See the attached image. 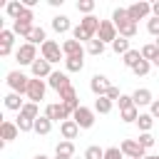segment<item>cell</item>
Listing matches in <instances>:
<instances>
[{
    "label": "cell",
    "instance_id": "cell-14",
    "mask_svg": "<svg viewBox=\"0 0 159 159\" xmlns=\"http://www.w3.org/2000/svg\"><path fill=\"white\" fill-rule=\"evenodd\" d=\"M12 42H15V32L12 30H0V57H7L12 52Z\"/></svg>",
    "mask_w": 159,
    "mask_h": 159
},
{
    "label": "cell",
    "instance_id": "cell-35",
    "mask_svg": "<svg viewBox=\"0 0 159 159\" xmlns=\"http://www.w3.org/2000/svg\"><path fill=\"white\" fill-rule=\"evenodd\" d=\"M20 114L27 117V119H37V117H40V107H37L35 102H25V107H22Z\"/></svg>",
    "mask_w": 159,
    "mask_h": 159
},
{
    "label": "cell",
    "instance_id": "cell-19",
    "mask_svg": "<svg viewBox=\"0 0 159 159\" xmlns=\"http://www.w3.org/2000/svg\"><path fill=\"white\" fill-rule=\"evenodd\" d=\"M50 25H52V30H55V32H60V35L72 30V22H70V17H67V15H55Z\"/></svg>",
    "mask_w": 159,
    "mask_h": 159
},
{
    "label": "cell",
    "instance_id": "cell-43",
    "mask_svg": "<svg viewBox=\"0 0 159 159\" xmlns=\"http://www.w3.org/2000/svg\"><path fill=\"white\" fill-rule=\"evenodd\" d=\"M104 159H127V157L122 154L119 147H107V149H104Z\"/></svg>",
    "mask_w": 159,
    "mask_h": 159
},
{
    "label": "cell",
    "instance_id": "cell-31",
    "mask_svg": "<svg viewBox=\"0 0 159 159\" xmlns=\"http://www.w3.org/2000/svg\"><path fill=\"white\" fill-rule=\"evenodd\" d=\"M139 114H142V112H139V107H129V109H122V112H119V119H122V122H127V124H132V122H137V119H139Z\"/></svg>",
    "mask_w": 159,
    "mask_h": 159
},
{
    "label": "cell",
    "instance_id": "cell-6",
    "mask_svg": "<svg viewBox=\"0 0 159 159\" xmlns=\"http://www.w3.org/2000/svg\"><path fill=\"white\" fill-rule=\"evenodd\" d=\"M127 12H129V20H132V22H139V20H147V17L152 15V5L144 2V0H139V2H132V5L127 7Z\"/></svg>",
    "mask_w": 159,
    "mask_h": 159
},
{
    "label": "cell",
    "instance_id": "cell-8",
    "mask_svg": "<svg viewBox=\"0 0 159 159\" xmlns=\"http://www.w3.org/2000/svg\"><path fill=\"white\" fill-rule=\"evenodd\" d=\"M72 119L77 122V127L80 129H89L92 124H94V109H89V107H80V109H75V114H72Z\"/></svg>",
    "mask_w": 159,
    "mask_h": 159
},
{
    "label": "cell",
    "instance_id": "cell-54",
    "mask_svg": "<svg viewBox=\"0 0 159 159\" xmlns=\"http://www.w3.org/2000/svg\"><path fill=\"white\" fill-rule=\"evenodd\" d=\"M154 45H157V47H159V37H157V40H154Z\"/></svg>",
    "mask_w": 159,
    "mask_h": 159
},
{
    "label": "cell",
    "instance_id": "cell-37",
    "mask_svg": "<svg viewBox=\"0 0 159 159\" xmlns=\"http://www.w3.org/2000/svg\"><path fill=\"white\" fill-rule=\"evenodd\" d=\"M17 129L20 132H35V119H27V117H22V114H17Z\"/></svg>",
    "mask_w": 159,
    "mask_h": 159
},
{
    "label": "cell",
    "instance_id": "cell-38",
    "mask_svg": "<svg viewBox=\"0 0 159 159\" xmlns=\"http://www.w3.org/2000/svg\"><path fill=\"white\" fill-rule=\"evenodd\" d=\"M137 127H139L142 132H152V127H154V117H152V114H139Z\"/></svg>",
    "mask_w": 159,
    "mask_h": 159
},
{
    "label": "cell",
    "instance_id": "cell-49",
    "mask_svg": "<svg viewBox=\"0 0 159 159\" xmlns=\"http://www.w3.org/2000/svg\"><path fill=\"white\" fill-rule=\"evenodd\" d=\"M149 114H152L154 119H159V99H154V102L149 104Z\"/></svg>",
    "mask_w": 159,
    "mask_h": 159
},
{
    "label": "cell",
    "instance_id": "cell-48",
    "mask_svg": "<svg viewBox=\"0 0 159 159\" xmlns=\"http://www.w3.org/2000/svg\"><path fill=\"white\" fill-rule=\"evenodd\" d=\"M119 97H122V92H119V87H114V84H112V87H109V92H107V99H112V102H117Z\"/></svg>",
    "mask_w": 159,
    "mask_h": 159
},
{
    "label": "cell",
    "instance_id": "cell-27",
    "mask_svg": "<svg viewBox=\"0 0 159 159\" xmlns=\"http://www.w3.org/2000/svg\"><path fill=\"white\" fill-rule=\"evenodd\" d=\"M5 107H7V109H15V112L20 114V112H22V107H25V102L20 99V94H17V92H10V94L5 97Z\"/></svg>",
    "mask_w": 159,
    "mask_h": 159
},
{
    "label": "cell",
    "instance_id": "cell-50",
    "mask_svg": "<svg viewBox=\"0 0 159 159\" xmlns=\"http://www.w3.org/2000/svg\"><path fill=\"white\" fill-rule=\"evenodd\" d=\"M152 17H159V0L152 2Z\"/></svg>",
    "mask_w": 159,
    "mask_h": 159
},
{
    "label": "cell",
    "instance_id": "cell-20",
    "mask_svg": "<svg viewBox=\"0 0 159 159\" xmlns=\"http://www.w3.org/2000/svg\"><path fill=\"white\" fill-rule=\"evenodd\" d=\"M99 22H102V20H99V17H94V15H87V17H82V20H80V25H82V27H84V30H87L92 37H97Z\"/></svg>",
    "mask_w": 159,
    "mask_h": 159
},
{
    "label": "cell",
    "instance_id": "cell-28",
    "mask_svg": "<svg viewBox=\"0 0 159 159\" xmlns=\"http://www.w3.org/2000/svg\"><path fill=\"white\" fill-rule=\"evenodd\" d=\"M50 129H52V122H50L45 114H40V117L35 119V132H37L40 137H45V134H50Z\"/></svg>",
    "mask_w": 159,
    "mask_h": 159
},
{
    "label": "cell",
    "instance_id": "cell-10",
    "mask_svg": "<svg viewBox=\"0 0 159 159\" xmlns=\"http://www.w3.org/2000/svg\"><path fill=\"white\" fill-rule=\"evenodd\" d=\"M60 102H62L72 114H75V109H80V107H82V104H80V97H77V89H75L72 84H70L67 89H62V92H60Z\"/></svg>",
    "mask_w": 159,
    "mask_h": 159
},
{
    "label": "cell",
    "instance_id": "cell-26",
    "mask_svg": "<svg viewBox=\"0 0 159 159\" xmlns=\"http://www.w3.org/2000/svg\"><path fill=\"white\" fill-rule=\"evenodd\" d=\"M82 67H84V55H80V57H65V70L67 72H82Z\"/></svg>",
    "mask_w": 159,
    "mask_h": 159
},
{
    "label": "cell",
    "instance_id": "cell-33",
    "mask_svg": "<svg viewBox=\"0 0 159 159\" xmlns=\"http://www.w3.org/2000/svg\"><path fill=\"white\" fill-rule=\"evenodd\" d=\"M142 57H144L147 62H154V60L159 57V47H157L154 42H149V45H144V47H142Z\"/></svg>",
    "mask_w": 159,
    "mask_h": 159
},
{
    "label": "cell",
    "instance_id": "cell-17",
    "mask_svg": "<svg viewBox=\"0 0 159 159\" xmlns=\"http://www.w3.org/2000/svg\"><path fill=\"white\" fill-rule=\"evenodd\" d=\"M0 134H2V142L7 144V142H12V139H17V134H20V129H17V124H15V122H10V119H5V122L0 124Z\"/></svg>",
    "mask_w": 159,
    "mask_h": 159
},
{
    "label": "cell",
    "instance_id": "cell-7",
    "mask_svg": "<svg viewBox=\"0 0 159 159\" xmlns=\"http://www.w3.org/2000/svg\"><path fill=\"white\" fill-rule=\"evenodd\" d=\"M45 92H47V82L32 77V80H30V87H27V99L35 102V104H40V102L45 99Z\"/></svg>",
    "mask_w": 159,
    "mask_h": 159
},
{
    "label": "cell",
    "instance_id": "cell-53",
    "mask_svg": "<svg viewBox=\"0 0 159 159\" xmlns=\"http://www.w3.org/2000/svg\"><path fill=\"white\" fill-rule=\"evenodd\" d=\"M152 65H157V67H159V57H157V60H154V62H152Z\"/></svg>",
    "mask_w": 159,
    "mask_h": 159
},
{
    "label": "cell",
    "instance_id": "cell-21",
    "mask_svg": "<svg viewBox=\"0 0 159 159\" xmlns=\"http://www.w3.org/2000/svg\"><path fill=\"white\" fill-rule=\"evenodd\" d=\"M117 32H119V37H127V40H132V37L137 35V22H132V20H124V22H119V25H117Z\"/></svg>",
    "mask_w": 159,
    "mask_h": 159
},
{
    "label": "cell",
    "instance_id": "cell-44",
    "mask_svg": "<svg viewBox=\"0 0 159 159\" xmlns=\"http://www.w3.org/2000/svg\"><path fill=\"white\" fill-rule=\"evenodd\" d=\"M149 67H152V62H147V60H142V62H139V65H137V67H134L132 72H134L137 77H144V75H149Z\"/></svg>",
    "mask_w": 159,
    "mask_h": 159
},
{
    "label": "cell",
    "instance_id": "cell-16",
    "mask_svg": "<svg viewBox=\"0 0 159 159\" xmlns=\"http://www.w3.org/2000/svg\"><path fill=\"white\" fill-rule=\"evenodd\" d=\"M132 99H134V107H144V104H152V102H154L152 89H147V87L134 89V92H132Z\"/></svg>",
    "mask_w": 159,
    "mask_h": 159
},
{
    "label": "cell",
    "instance_id": "cell-11",
    "mask_svg": "<svg viewBox=\"0 0 159 159\" xmlns=\"http://www.w3.org/2000/svg\"><path fill=\"white\" fill-rule=\"evenodd\" d=\"M109 80L104 77V75H94L92 80H89V89H92V94L94 97H107V92H109Z\"/></svg>",
    "mask_w": 159,
    "mask_h": 159
},
{
    "label": "cell",
    "instance_id": "cell-15",
    "mask_svg": "<svg viewBox=\"0 0 159 159\" xmlns=\"http://www.w3.org/2000/svg\"><path fill=\"white\" fill-rule=\"evenodd\" d=\"M62 52H65V57H80V55H84V47H82V42H77L72 37V40L62 42Z\"/></svg>",
    "mask_w": 159,
    "mask_h": 159
},
{
    "label": "cell",
    "instance_id": "cell-45",
    "mask_svg": "<svg viewBox=\"0 0 159 159\" xmlns=\"http://www.w3.org/2000/svg\"><path fill=\"white\" fill-rule=\"evenodd\" d=\"M117 104H119V112H122V109H129V107H134V99H132V94H122V97L117 99Z\"/></svg>",
    "mask_w": 159,
    "mask_h": 159
},
{
    "label": "cell",
    "instance_id": "cell-42",
    "mask_svg": "<svg viewBox=\"0 0 159 159\" xmlns=\"http://www.w3.org/2000/svg\"><path fill=\"white\" fill-rule=\"evenodd\" d=\"M137 142H139L144 149H149V147H154V142H157V139H154V134H152V132H142Z\"/></svg>",
    "mask_w": 159,
    "mask_h": 159
},
{
    "label": "cell",
    "instance_id": "cell-5",
    "mask_svg": "<svg viewBox=\"0 0 159 159\" xmlns=\"http://www.w3.org/2000/svg\"><path fill=\"white\" fill-rule=\"evenodd\" d=\"M15 60H17L20 65L32 67V62L37 60V47H35V45H30V42H22V45L15 50Z\"/></svg>",
    "mask_w": 159,
    "mask_h": 159
},
{
    "label": "cell",
    "instance_id": "cell-30",
    "mask_svg": "<svg viewBox=\"0 0 159 159\" xmlns=\"http://www.w3.org/2000/svg\"><path fill=\"white\" fill-rule=\"evenodd\" d=\"M112 99H107V97H97L94 99V112H99V114H109L112 112Z\"/></svg>",
    "mask_w": 159,
    "mask_h": 159
},
{
    "label": "cell",
    "instance_id": "cell-46",
    "mask_svg": "<svg viewBox=\"0 0 159 159\" xmlns=\"http://www.w3.org/2000/svg\"><path fill=\"white\" fill-rule=\"evenodd\" d=\"M147 30H149V35L159 37V17H149L147 20Z\"/></svg>",
    "mask_w": 159,
    "mask_h": 159
},
{
    "label": "cell",
    "instance_id": "cell-29",
    "mask_svg": "<svg viewBox=\"0 0 159 159\" xmlns=\"http://www.w3.org/2000/svg\"><path fill=\"white\" fill-rule=\"evenodd\" d=\"M32 27H35V25H27V22H20V20H15V22H12V32H15V35H20V37H25V40L30 37Z\"/></svg>",
    "mask_w": 159,
    "mask_h": 159
},
{
    "label": "cell",
    "instance_id": "cell-25",
    "mask_svg": "<svg viewBox=\"0 0 159 159\" xmlns=\"http://www.w3.org/2000/svg\"><path fill=\"white\" fill-rule=\"evenodd\" d=\"M142 60H144V57H142V50H129V52L124 55V60H122V62H124V67L134 70V67H137Z\"/></svg>",
    "mask_w": 159,
    "mask_h": 159
},
{
    "label": "cell",
    "instance_id": "cell-23",
    "mask_svg": "<svg viewBox=\"0 0 159 159\" xmlns=\"http://www.w3.org/2000/svg\"><path fill=\"white\" fill-rule=\"evenodd\" d=\"M72 154H75V142H67V139L57 142V147H55V157H67V159H72Z\"/></svg>",
    "mask_w": 159,
    "mask_h": 159
},
{
    "label": "cell",
    "instance_id": "cell-36",
    "mask_svg": "<svg viewBox=\"0 0 159 159\" xmlns=\"http://www.w3.org/2000/svg\"><path fill=\"white\" fill-rule=\"evenodd\" d=\"M87 52H89V55H94V57H99V55L104 52V42H102L99 37H94L92 42H87Z\"/></svg>",
    "mask_w": 159,
    "mask_h": 159
},
{
    "label": "cell",
    "instance_id": "cell-12",
    "mask_svg": "<svg viewBox=\"0 0 159 159\" xmlns=\"http://www.w3.org/2000/svg\"><path fill=\"white\" fill-rule=\"evenodd\" d=\"M30 72H32V77L35 80H42V77H50L55 70H52V65L45 60V57H37L35 62H32V67H30Z\"/></svg>",
    "mask_w": 159,
    "mask_h": 159
},
{
    "label": "cell",
    "instance_id": "cell-52",
    "mask_svg": "<svg viewBox=\"0 0 159 159\" xmlns=\"http://www.w3.org/2000/svg\"><path fill=\"white\" fill-rule=\"evenodd\" d=\"M32 159H50V157H45V154H35Z\"/></svg>",
    "mask_w": 159,
    "mask_h": 159
},
{
    "label": "cell",
    "instance_id": "cell-24",
    "mask_svg": "<svg viewBox=\"0 0 159 159\" xmlns=\"http://www.w3.org/2000/svg\"><path fill=\"white\" fill-rule=\"evenodd\" d=\"M22 10H25V5H22V0H10V2L5 5V12H7L10 17H12V22H15V20H17L20 15H22Z\"/></svg>",
    "mask_w": 159,
    "mask_h": 159
},
{
    "label": "cell",
    "instance_id": "cell-34",
    "mask_svg": "<svg viewBox=\"0 0 159 159\" xmlns=\"http://www.w3.org/2000/svg\"><path fill=\"white\" fill-rule=\"evenodd\" d=\"M72 37H75L77 42H92V40H94V37H92V35H89V32H87V30H84L82 25L72 27Z\"/></svg>",
    "mask_w": 159,
    "mask_h": 159
},
{
    "label": "cell",
    "instance_id": "cell-39",
    "mask_svg": "<svg viewBox=\"0 0 159 159\" xmlns=\"http://www.w3.org/2000/svg\"><path fill=\"white\" fill-rule=\"evenodd\" d=\"M84 159H104V149L97 147V144H92V147L84 149Z\"/></svg>",
    "mask_w": 159,
    "mask_h": 159
},
{
    "label": "cell",
    "instance_id": "cell-13",
    "mask_svg": "<svg viewBox=\"0 0 159 159\" xmlns=\"http://www.w3.org/2000/svg\"><path fill=\"white\" fill-rule=\"evenodd\" d=\"M47 84L60 94L62 89H67V87H70V77H67V72H52V75L47 77Z\"/></svg>",
    "mask_w": 159,
    "mask_h": 159
},
{
    "label": "cell",
    "instance_id": "cell-2",
    "mask_svg": "<svg viewBox=\"0 0 159 159\" xmlns=\"http://www.w3.org/2000/svg\"><path fill=\"white\" fill-rule=\"evenodd\" d=\"M45 117L50 119V122H67V119H72V112L62 104V102H52V104H47L45 107Z\"/></svg>",
    "mask_w": 159,
    "mask_h": 159
},
{
    "label": "cell",
    "instance_id": "cell-18",
    "mask_svg": "<svg viewBox=\"0 0 159 159\" xmlns=\"http://www.w3.org/2000/svg\"><path fill=\"white\" fill-rule=\"evenodd\" d=\"M60 134H62V139H67V142L77 139V134H80V127H77V122H75V119H67V122H62V124H60Z\"/></svg>",
    "mask_w": 159,
    "mask_h": 159
},
{
    "label": "cell",
    "instance_id": "cell-1",
    "mask_svg": "<svg viewBox=\"0 0 159 159\" xmlns=\"http://www.w3.org/2000/svg\"><path fill=\"white\" fill-rule=\"evenodd\" d=\"M7 87L12 89V92H17V94H27V87H30V77L25 75V72H20V70H12V72H7Z\"/></svg>",
    "mask_w": 159,
    "mask_h": 159
},
{
    "label": "cell",
    "instance_id": "cell-47",
    "mask_svg": "<svg viewBox=\"0 0 159 159\" xmlns=\"http://www.w3.org/2000/svg\"><path fill=\"white\" fill-rule=\"evenodd\" d=\"M17 20H20V22H27V25H32V20H35V12H32L30 7H25V10H22V15H20Z\"/></svg>",
    "mask_w": 159,
    "mask_h": 159
},
{
    "label": "cell",
    "instance_id": "cell-22",
    "mask_svg": "<svg viewBox=\"0 0 159 159\" xmlns=\"http://www.w3.org/2000/svg\"><path fill=\"white\" fill-rule=\"evenodd\" d=\"M27 42H30V45H35V47H37V45L42 47V45L47 42V32H45L40 25H35V27H32V32H30V37H27Z\"/></svg>",
    "mask_w": 159,
    "mask_h": 159
},
{
    "label": "cell",
    "instance_id": "cell-32",
    "mask_svg": "<svg viewBox=\"0 0 159 159\" xmlns=\"http://www.w3.org/2000/svg\"><path fill=\"white\" fill-rule=\"evenodd\" d=\"M112 50H114L117 55H122V57H124L132 47H129V40H127V37H117V40L112 42Z\"/></svg>",
    "mask_w": 159,
    "mask_h": 159
},
{
    "label": "cell",
    "instance_id": "cell-4",
    "mask_svg": "<svg viewBox=\"0 0 159 159\" xmlns=\"http://www.w3.org/2000/svg\"><path fill=\"white\" fill-rule=\"evenodd\" d=\"M40 52H42V57L50 62V65H55V62H60V60H65V52H62V45H57L55 40H47L42 47H40Z\"/></svg>",
    "mask_w": 159,
    "mask_h": 159
},
{
    "label": "cell",
    "instance_id": "cell-41",
    "mask_svg": "<svg viewBox=\"0 0 159 159\" xmlns=\"http://www.w3.org/2000/svg\"><path fill=\"white\" fill-rule=\"evenodd\" d=\"M77 10L87 17V15H92V10H94V0H77Z\"/></svg>",
    "mask_w": 159,
    "mask_h": 159
},
{
    "label": "cell",
    "instance_id": "cell-55",
    "mask_svg": "<svg viewBox=\"0 0 159 159\" xmlns=\"http://www.w3.org/2000/svg\"><path fill=\"white\" fill-rule=\"evenodd\" d=\"M55 159H67V157H55Z\"/></svg>",
    "mask_w": 159,
    "mask_h": 159
},
{
    "label": "cell",
    "instance_id": "cell-3",
    "mask_svg": "<svg viewBox=\"0 0 159 159\" xmlns=\"http://www.w3.org/2000/svg\"><path fill=\"white\" fill-rule=\"evenodd\" d=\"M119 149H122V154H124L127 159H144V157H147V149H144L137 139H122Z\"/></svg>",
    "mask_w": 159,
    "mask_h": 159
},
{
    "label": "cell",
    "instance_id": "cell-40",
    "mask_svg": "<svg viewBox=\"0 0 159 159\" xmlns=\"http://www.w3.org/2000/svg\"><path fill=\"white\" fill-rule=\"evenodd\" d=\"M124 20H129L127 7H114V12H112V22H114V27H117L119 22H124Z\"/></svg>",
    "mask_w": 159,
    "mask_h": 159
},
{
    "label": "cell",
    "instance_id": "cell-51",
    "mask_svg": "<svg viewBox=\"0 0 159 159\" xmlns=\"http://www.w3.org/2000/svg\"><path fill=\"white\" fill-rule=\"evenodd\" d=\"M144 159H159V154H147Z\"/></svg>",
    "mask_w": 159,
    "mask_h": 159
},
{
    "label": "cell",
    "instance_id": "cell-9",
    "mask_svg": "<svg viewBox=\"0 0 159 159\" xmlns=\"http://www.w3.org/2000/svg\"><path fill=\"white\" fill-rule=\"evenodd\" d=\"M97 37H99L104 45H107V42L112 45V42L119 37V32H117V27H114L112 20H102V22H99V30H97Z\"/></svg>",
    "mask_w": 159,
    "mask_h": 159
}]
</instances>
